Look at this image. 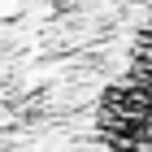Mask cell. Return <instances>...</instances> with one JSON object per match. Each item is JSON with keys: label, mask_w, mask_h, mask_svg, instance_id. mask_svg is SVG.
Masks as SVG:
<instances>
[{"label": "cell", "mask_w": 152, "mask_h": 152, "mask_svg": "<svg viewBox=\"0 0 152 152\" xmlns=\"http://www.w3.org/2000/svg\"><path fill=\"white\" fill-rule=\"evenodd\" d=\"M91 152H152V18L130 39L113 83L100 96Z\"/></svg>", "instance_id": "cell-1"}]
</instances>
